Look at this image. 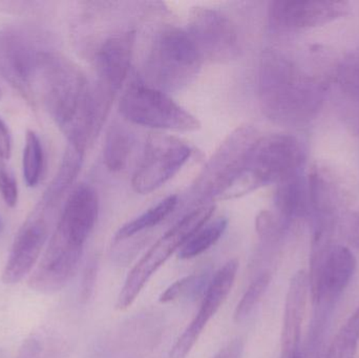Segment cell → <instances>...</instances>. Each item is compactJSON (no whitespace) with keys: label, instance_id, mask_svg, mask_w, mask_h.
I'll return each mask as SVG.
<instances>
[{"label":"cell","instance_id":"obj_18","mask_svg":"<svg viewBox=\"0 0 359 358\" xmlns=\"http://www.w3.org/2000/svg\"><path fill=\"white\" fill-rule=\"evenodd\" d=\"M339 182L325 168L314 167L308 179V199L314 214V231H332L341 205Z\"/></svg>","mask_w":359,"mask_h":358},{"label":"cell","instance_id":"obj_29","mask_svg":"<svg viewBox=\"0 0 359 358\" xmlns=\"http://www.w3.org/2000/svg\"><path fill=\"white\" fill-rule=\"evenodd\" d=\"M0 195L4 203L13 208L18 202V186L12 172L6 167V159L0 156Z\"/></svg>","mask_w":359,"mask_h":358},{"label":"cell","instance_id":"obj_16","mask_svg":"<svg viewBox=\"0 0 359 358\" xmlns=\"http://www.w3.org/2000/svg\"><path fill=\"white\" fill-rule=\"evenodd\" d=\"M135 42L136 32H121L107 38L97 52L94 88L113 100L130 73Z\"/></svg>","mask_w":359,"mask_h":358},{"label":"cell","instance_id":"obj_22","mask_svg":"<svg viewBox=\"0 0 359 358\" xmlns=\"http://www.w3.org/2000/svg\"><path fill=\"white\" fill-rule=\"evenodd\" d=\"M133 139L130 132L120 124H113L105 139L103 159L111 172L124 170L132 153Z\"/></svg>","mask_w":359,"mask_h":358},{"label":"cell","instance_id":"obj_13","mask_svg":"<svg viewBox=\"0 0 359 358\" xmlns=\"http://www.w3.org/2000/svg\"><path fill=\"white\" fill-rule=\"evenodd\" d=\"M50 212L38 203L23 223L2 271L4 283L10 285L19 283L33 270L50 235L48 214Z\"/></svg>","mask_w":359,"mask_h":358},{"label":"cell","instance_id":"obj_19","mask_svg":"<svg viewBox=\"0 0 359 358\" xmlns=\"http://www.w3.org/2000/svg\"><path fill=\"white\" fill-rule=\"evenodd\" d=\"M84 153L86 151L69 143L58 172L40 200L39 204L46 209L53 212L65 193L69 191V187L75 182L83 164Z\"/></svg>","mask_w":359,"mask_h":358},{"label":"cell","instance_id":"obj_20","mask_svg":"<svg viewBox=\"0 0 359 358\" xmlns=\"http://www.w3.org/2000/svg\"><path fill=\"white\" fill-rule=\"evenodd\" d=\"M308 188L302 174L278 185L274 204L278 214V222L282 228L288 226L291 221L304 216L308 212Z\"/></svg>","mask_w":359,"mask_h":358},{"label":"cell","instance_id":"obj_8","mask_svg":"<svg viewBox=\"0 0 359 358\" xmlns=\"http://www.w3.org/2000/svg\"><path fill=\"white\" fill-rule=\"evenodd\" d=\"M124 119L137 125L172 132H196L201 122L170 95L147 84L130 86L119 103Z\"/></svg>","mask_w":359,"mask_h":358},{"label":"cell","instance_id":"obj_15","mask_svg":"<svg viewBox=\"0 0 359 358\" xmlns=\"http://www.w3.org/2000/svg\"><path fill=\"white\" fill-rule=\"evenodd\" d=\"M238 269V261L230 260L215 273V277L207 286L204 298L196 317L184 330L172 347L168 358L187 357L208 322L215 317L231 291Z\"/></svg>","mask_w":359,"mask_h":358},{"label":"cell","instance_id":"obj_6","mask_svg":"<svg viewBox=\"0 0 359 358\" xmlns=\"http://www.w3.org/2000/svg\"><path fill=\"white\" fill-rule=\"evenodd\" d=\"M215 212L212 204L198 205L196 209L188 212L168 233H164L135 265L117 298V308L124 310L132 306L143 288L158 269L174 254L181 249L184 244L204 226Z\"/></svg>","mask_w":359,"mask_h":358},{"label":"cell","instance_id":"obj_14","mask_svg":"<svg viewBox=\"0 0 359 358\" xmlns=\"http://www.w3.org/2000/svg\"><path fill=\"white\" fill-rule=\"evenodd\" d=\"M346 1L335 0H276L270 2L268 18L283 31L311 29L337 20L349 13Z\"/></svg>","mask_w":359,"mask_h":358},{"label":"cell","instance_id":"obj_4","mask_svg":"<svg viewBox=\"0 0 359 358\" xmlns=\"http://www.w3.org/2000/svg\"><path fill=\"white\" fill-rule=\"evenodd\" d=\"M98 214L99 199L95 189L88 184L76 186L67 197L42 256L44 262L59 270L78 269L84 245L96 225Z\"/></svg>","mask_w":359,"mask_h":358},{"label":"cell","instance_id":"obj_27","mask_svg":"<svg viewBox=\"0 0 359 358\" xmlns=\"http://www.w3.org/2000/svg\"><path fill=\"white\" fill-rule=\"evenodd\" d=\"M337 79L346 97L359 106V53L341 63Z\"/></svg>","mask_w":359,"mask_h":358},{"label":"cell","instance_id":"obj_30","mask_svg":"<svg viewBox=\"0 0 359 358\" xmlns=\"http://www.w3.org/2000/svg\"><path fill=\"white\" fill-rule=\"evenodd\" d=\"M42 336H33L25 340L16 358H50V350Z\"/></svg>","mask_w":359,"mask_h":358},{"label":"cell","instance_id":"obj_2","mask_svg":"<svg viewBox=\"0 0 359 358\" xmlns=\"http://www.w3.org/2000/svg\"><path fill=\"white\" fill-rule=\"evenodd\" d=\"M257 90L266 117L287 126L307 123L320 109L325 96L324 83L276 50L262 56Z\"/></svg>","mask_w":359,"mask_h":358},{"label":"cell","instance_id":"obj_1","mask_svg":"<svg viewBox=\"0 0 359 358\" xmlns=\"http://www.w3.org/2000/svg\"><path fill=\"white\" fill-rule=\"evenodd\" d=\"M35 103L42 104L69 144L86 151L95 141L92 85L82 69L58 53L42 50L34 86Z\"/></svg>","mask_w":359,"mask_h":358},{"label":"cell","instance_id":"obj_21","mask_svg":"<svg viewBox=\"0 0 359 358\" xmlns=\"http://www.w3.org/2000/svg\"><path fill=\"white\" fill-rule=\"evenodd\" d=\"M177 204H178L177 195H170V197L165 198L140 216L135 218L134 220L124 224L116 233L114 241H124V240L134 237L141 231L157 226L176 209Z\"/></svg>","mask_w":359,"mask_h":358},{"label":"cell","instance_id":"obj_7","mask_svg":"<svg viewBox=\"0 0 359 358\" xmlns=\"http://www.w3.org/2000/svg\"><path fill=\"white\" fill-rule=\"evenodd\" d=\"M356 265V258L349 248L331 243L328 235L313 237L308 279L316 307L334 306L351 282Z\"/></svg>","mask_w":359,"mask_h":358},{"label":"cell","instance_id":"obj_12","mask_svg":"<svg viewBox=\"0 0 359 358\" xmlns=\"http://www.w3.org/2000/svg\"><path fill=\"white\" fill-rule=\"evenodd\" d=\"M22 32H0V74L27 102L35 104L34 86L40 53Z\"/></svg>","mask_w":359,"mask_h":358},{"label":"cell","instance_id":"obj_9","mask_svg":"<svg viewBox=\"0 0 359 358\" xmlns=\"http://www.w3.org/2000/svg\"><path fill=\"white\" fill-rule=\"evenodd\" d=\"M257 139V130L251 126H242L228 135L194 184L192 191L200 205L219 201L238 180Z\"/></svg>","mask_w":359,"mask_h":358},{"label":"cell","instance_id":"obj_26","mask_svg":"<svg viewBox=\"0 0 359 358\" xmlns=\"http://www.w3.org/2000/svg\"><path fill=\"white\" fill-rule=\"evenodd\" d=\"M270 280H271V275L268 271L257 275V279L250 284L236 306L233 315L234 322L240 323V322L244 321L255 310V307L261 301L262 296L267 290Z\"/></svg>","mask_w":359,"mask_h":358},{"label":"cell","instance_id":"obj_3","mask_svg":"<svg viewBox=\"0 0 359 358\" xmlns=\"http://www.w3.org/2000/svg\"><path fill=\"white\" fill-rule=\"evenodd\" d=\"M305 163L303 145L290 135L257 137L247 158L244 170L221 200L248 195L267 185H280L302 174Z\"/></svg>","mask_w":359,"mask_h":358},{"label":"cell","instance_id":"obj_35","mask_svg":"<svg viewBox=\"0 0 359 358\" xmlns=\"http://www.w3.org/2000/svg\"><path fill=\"white\" fill-rule=\"evenodd\" d=\"M0 98H1V90H0Z\"/></svg>","mask_w":359,"mask_h":358},{"label":"cell","instance_id":"obj_23","mask_svg":"<svg viewBox=\"0 0 359 358\" xmlns=\"http://www.w3.org/2000/svg\"><path fill=\"white\" fill-rule=\"evenodd\" d=\"M227 226L228 221L226 218H217L211 222L208 221L184 244L180 249L179 258L190 260L204 254L221 239Z\"/></svg>","mask_w":359,"mask_h":358},{"label":"cell","instance_id":"obj_34","mask_svg":"<svg viewBox=\"0 0 359 358\" xmlns=\"http://www.w3.org/2000/svg\"><path fill=\"white\" fill-rule=\"evenodd\" d=\"M11 153H12V137L8 126L0 119V156L6 160L11 157Z\"/></svg>","mask_w":359,"mask_h":358},{"label":"cell","instance_id":"obj_28","mask_svg":"<svg viewBox=\"0 0 359 358\" xmlns=\"http://www.w3.org/2000/svg\"><path fill=\"white\" fill-rule=\"evenodd\" d=\"M206 282V273L187 275L170 285L160 296V302L165 304V303L178 300L180 298L198 294V292L204 287Z\"/></svg>","mask_w":359,"mask_h":358},{"label":"cell","instance_id":"obj_10","mask_svg":"<svg viewBox=\"0 0 359 358\" xmlns=\"http://www.w3.org/2000/svg\"><path fill=\"white\" fill-rule=\"evenodd\" d=\"M191 156V149L181 139L153 134L147 138L142 160L132 179L133 189L149 195L172 180Z\"/></svg>","mask_w":359,"mask_h":358},{"label":"cell","instance_id":"obj_11","mask_svg":"<svg viewBox=\"0 0 359 358\" xmlns=\"http://www.w3.org/2000/svg\"><path fill=\"white\" fill-rule=\"evenodd\" d=\"M188 35L203 61L226 63L241 52L238 29L231 19L215 8L198 6L190 12Z\"/></svg>","mask_w":359,"mask_h":358},{"label":"cell","instance_id":"obj_32","mask_svg":"<svg viewBox=\"0 0 359 358\" xmlns=\"http://www.w3.org/2000/svg\"><path fill=\"white\" fill-rule=\"evenodd\" d=\"M343 233L347 241L359 249V214H349L344 218Z\"/></svg>","mask_w":359,"mask_h":358},{"label":"cell","instance_id":"obj_17","mask_svg":"<svg viewBox=\"0 0 359 358\" xmlns=\"http://www.w3.org/2000/svg\"><path fill=\"white\" fill-rule=\"evenodd\" d=\"M309 292L308 273L297 271L289 284L285 302L280 358H302V326Z\"/></svg>","mask_w":359,"mask_h":358},{"label":"cell","instance_id":"obj_25","mask_svg":"<svg viewBox=\"0 0 359 358\" xmlns=\"http://www.w3.org/2000/svg\"><path fill=\"white\" fill-rule=\"evenodd\" d=\"M359 343V305L337 332L326 358H355Z\"/></svg>","mask_w":359,"mask_h":358},{"label":"cell","instance_id":"obj_24","mask_svg":"<svg viewBox=\"0 0 359 358\" xmlns=\"http://www.w3.org/2000/svg\"><path fill=\"white\" fill-rule=\"evenodd\" d=\"M44 168V151L39 136L34 130L25 134L22 156L23 179L29 187H35L41 180Z\"/></svg>","mask_w":359,"mask_h":358},{"label":"cell","instance_id":"obj_5","mask_svg":"<svg viewBox=\"0 0 359 358\" xmlns=\"http://www.w3.org/2000/svg\"><path fill=\"white\" fill-rule=\"evenodd\" d=\"M202 63V57L187 32L178 27L162 29L145 63L147 85L166 94L182 90L196 79Z\"/></svg>","mask_w":359,"mask_h":358},{"label":"cell","instance_id":"obj_33","mask_svg":"<svg viewBox=\"0 0 359 358\" xmlns=\"http://www.w3.org/2000/svg\"><path fill=\"white\" fill-rule=\"evenodd\" d=\"M244 353V343L241 338H236L228 343L213 358H242Z\"/></svg>","mask_w":359,"mask_h":358},{"label":"cell","instance_id":"obj_31","mask_svg":"<svg viewBox=\"0 0 359 358\" xmlns=\"http://www.w3.org/2000/svg\"><path fill=\"white\" fill-rule=\"evenodd\" d=\"M97 273H98V261L90 260L86 264L84 269L83 277L81 283V300L83 302L90 300L94 292L95 284H96Z\"/></svg>","mask_w":359,"mask_h":358}]
</instances>
